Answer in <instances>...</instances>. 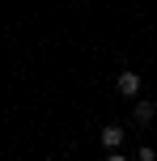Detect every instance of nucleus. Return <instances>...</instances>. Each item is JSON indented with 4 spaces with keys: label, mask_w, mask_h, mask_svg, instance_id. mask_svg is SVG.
Instances as JSON below:
<instances>
[{
    "label": "nucleus",
    "mask_w": 157,
    "mask_h": 161,
    "mask_svg": "<svg viewBox=\"0 0 157 161\" xmlns=\"http://www.w3.org/2000/svg\"><path fill=\"white\" fill-rule=\"evenodd\" d=\"M115 89H119V93H123V97H136V93H140V76H136L132 68H127V72H119V80H115Z\"/></svg>",
    "instance_id": "1"
},
{
    "label": "nucleus",
    "mask_w": 157,
    "mask_h": 161,
    "mask_svg": "<svg viewBox=\"0 0 157 161\" xmlns=\"http://www.w3.org/2000/svg\"><path fill=\"white\" fill-rule=\"evenodd\" d=\"M102 144L119 148V144H123V127H119V123H106V127H102Z\"/></svg>",
    "instance_id": "2"
},
{
    "label": "nucleus",
    "mask_w": 157,
    "mask_h": 161,
    "mask_svg": "<svg viewBox=\"0 0 157 161\" xmlns=\"http://www.w3.org/2000/svg\"><path fill=\"white\" fill-rule=\"evenodd\" d=\"M153 114H157L153 102H136V123H140V127H144V123H153Z\"/></svg>",
    "instance_id": "3"
},
{
    "label": "nucleus",
    "mask_w": 157,
    "mask_h": 161,
    "mask_svg": "<svg viewBox=\"0 0 157 161\" xmlns=\"http://www.w3.org/2000/svg\"><path fill=\"white\" fill-rule=\"evenodd\" d=\"M106 161H127V157H119V153H110V157H106Z\"/></svg>",
    "instance_id": "4"
}]
</instances>
